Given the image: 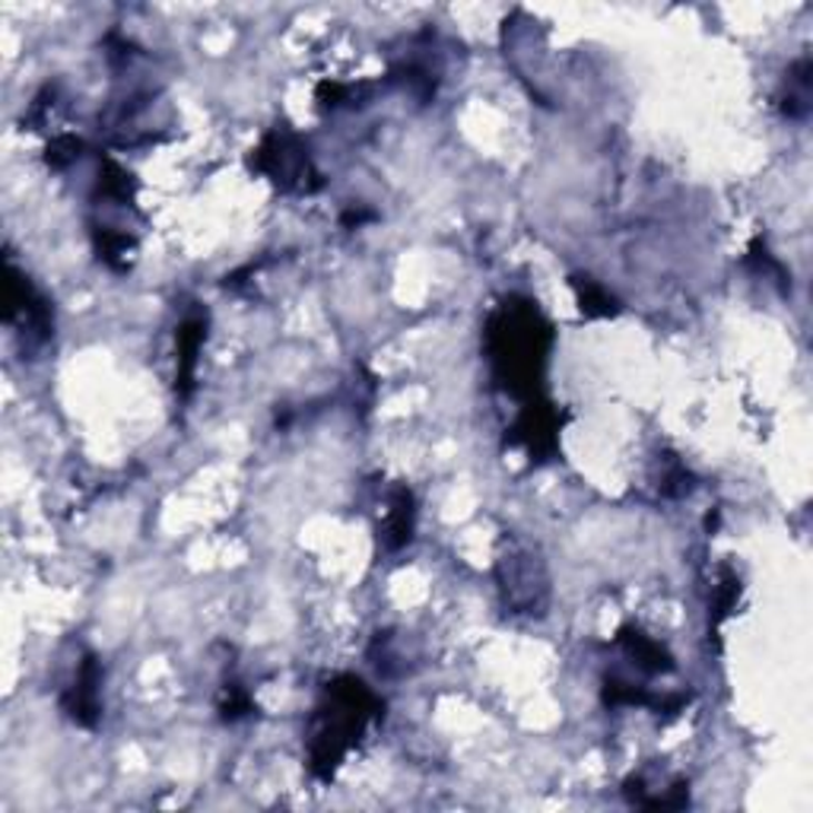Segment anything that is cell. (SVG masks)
<instances>
[{
	"mask_svg": "<svg viewBox=\"0 0 813 813\" xmlns=\"http://www.w3.org/2000/svg\"><path fill=\"white\" fill-rule=\"evenodd\" d=\"M65 705L80 725H96V718H99V664L96 658H87L80 664L77 683L70 686Z\"/></svg>",
	"mask_w": 813,
	"mask_h": 813,
	"instance_id": "4",
	"label": "cell"
},
{
	"mask_svg": "<svg viewBox=\"0 0 813 813\" xmlns=\"http://www.w3.org/2000/svg\"><path fill=\"white\" fill-rule=\"evenodd\" d=\"M255 166L274 181H280L284 188H299V191H308V178H315L308 156L296 147L289 133H270L261 150L255 153Z\"/></svg>",
	"mask_w": 813,
	"mask_h": 813,
	"instance_id": "3",
	"label": "cell"
},
{
	"mask_svg": "<svg viewBox=\"0 0 813 813\" xmlns=\"http://www.w3.org/2000/svg\"><path fill=\"white\" fill-rule=\"evenodd\" d=\"M204 330H207L204 318H188L181 325V330H178V385H181V391L191 388V375H195V366H198Z\"/></svg>",
	"mask_w": 813,
	"mask_h": 813,
	"instance_id": "6",
	"label": "cell"
},
{
	"mask_svg": "<svg viewBox=\"0 0 813 813\" xmlns=\"http://www.w3.org/2000/svg\"><path fill=\"white\" fill-rule=\"evenodd\" d=\"M623 645H626V652L636 658V664L642 671H652V674H658V671H667L671 667V658L664 655V648H661L658 642H652V638H645L642 633H623L619 638Z\"/></svg>",
	"mask_w": 813,
	"mask_h": 813,
	"instance_id": "8",
	"label": "cell"
},
{
	"mask_svg": "<svg viewBox=\"0 0 813 813\" xmlns=\"http://www.w3.org/2000/svg\"><path fill=\"white\" fill-rule=\"evenodd\" d=\"M373 693L359 681L344 677L340 683H334L330 686V708L321 712L318 727H315V741H311L315 766H325V772L334 770L337 760L350 747L353 737L363 731L366 718L373 715Z\"/></svg>",
	"mask_w": 813,
	"mask_h": 813,
	"instance_id": "2",
	"label": "cell"
},
{
	"mask_svg": "<svg viewBox=\"0 0 813 813\" xmlns=\"http://www.w3.org/2000/svg\"><path fill=\"white\" fill-rule=\"evenodd\" d=\"M493 344V363L499 369V378L506 381L508 391H534V375L544 366V353L549 344L547 325L537 318L534 308L506 306L489 330Z\"/></svg>",
	"mask_w": 813,
	"mask_h": 813,
	"instance_id": "1",
	"label": "cell"
},
{
	"mask_svg": "<svg viewBox=\"0 0 813 813\" xmlns=\"http://www.w3.org/2000/svg\"><path fill=\"white\" fill-rule=\"evenodd\" d=\"M410 531H414V499H410V493L400 489L395 496V503H391V512H388V525H385L388 547H404L410 541Z\"/></svg>",
	"mask_w": 813,
	"mask_h": 813,
	"instance_id": "7",
	"label": "cell"
},
{
	"mask_svg": "<svg viewBox=\"0 0 813 813\" xmlns=\"http://www.w3.org/2000/svg\"><path fill=\"white\" fill-rule=\"evenodd\" d=\"M578 296H582V308L588 311V315H614L616 311V303L601 289V286L594 284H578Z\"/></svg>",
	"mask_w": 813,
	"mask_h": 813,
	"instance_id": "9",
	"label": "cell"
},
{
	"mask_svg": "<svg viewBox=\"0 0 813 813\" xmlns=\"http://www.w3.org/2000/svg\"><path fill=\"white\" fill-rule=\"evenodd\" d=\"M503 588H506L508 601H512L518 611L534 614V607H541L537 592H544V582L534 575V559H531V556H515V559H508V578Z\"/></svg>",
	"mask_w": 813,
	"mask_h": 813,
	"instance_id": "5",
	"label": "cell"
}]
</instances>
